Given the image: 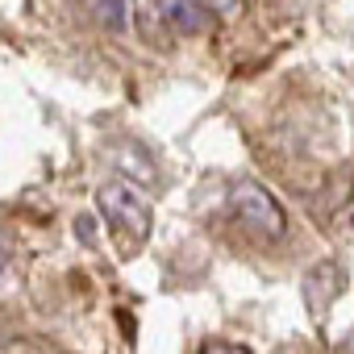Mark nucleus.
I'll use <instances>...</instances> for the list:
<instances>
[{
  "instance_id": "3",
  "label": "nucleus",
  "mask_w": 354,
  "mask_h": 354,
  "mask_svg": "<svg viewBox=\"0 0 354 354\" xmlns=\"http://www.w3.org/2000/svg\"><path fill=\"white\" fill-rule=\"evenodd\" d=\"M158 9H162V21L171 34H180V38H201V34H213L217 30V17L209 5H201V0H158Z\"/></svg>"
},
{
  "instance_id": "5",
  "label": "nucleus",
  "mask_w": 354,
  "mask_h": 354,
  "mask_svg": "<svg viewBox=\"0 0 354 354\" xmlns=\"http://www.w3.org/2000/svg\"><path fill=\"white\" fill-rule=\"evenodd\" d=\"M113 158H117L121 180H129V184H138V188H154V184H158V158H154V154H150L138 138L117 142Z\"/></svg>"
},
{
  "instance_id": "7",
  "label": "nucleus",
  "mask_w": 354,
  "mask_h": 354,
  "mask_svg": "<svg viewBox=\"0 0 354 354\" xmlns=\"http://www.w3.org/2000/svg\"><path fill=\"white\" fill-rule=\"evenodd\" d=\"M96 13L104 17L109 30H125V13H121V0H96Z\"/></svg>"
},
{
  "instance_id": "8",
  "label": "nucleus",
  "mask_w": 354,
  "mask_h": 354,
  "mask_svg": "<svg viewBox=\"0 0 354 354\" xmlns=\"http://www.w3.org/2000/svg\"><path fill=\"white\" fill-rule=\"evenodd\" d=\"M205 354H254V350H246V346H238V342H209Z\"/></svg>"
},
{
  "instance_id": "9",
  "label": "nucleus",
  "mask_w": 354,
  "mask_h": 354,
  "mask_svg": "<svg viewBox=\"0 0 354 354\" xmlns=\"http://www.w3.org/2000/svg\"><path fill=\"white\" fill-rule=\"evenodd\" d=\"M201 5H209L213 13H230V9L238 5V0H201Z\"/></svg>"
},
{
  "instance_id": "10",
  "label": "nucleus",
  "mask_w": 354,
  "mask_h": 354,
  "mask_svg": "<svg viewBox=\"0 0 354 354\" xmlns=\"http://www.w3.org/2000/svg\"><path fill=\"white\" fill-rule=\"evenodd\" d=\"M0 275H5V246H0Z\"/></svg>"
},
{
  "instance_id": "6",
  "label": "nucleus",
  "mask_w": 354,
  "mask_h": 354,
  "mask_svg": "<svg viewBox=\"0 0 354 354\" xmlns=\"http://www.w3.org/2000/svg\"><path fill=\"white\" fill-rule=\"evenodd\" d=\"M133 21H138V30H142L146 42H158V34H171L167 21H162L158 0H133Z\"/></svg>"
},
{
  "instance_id": "4",
  "label": "nucleus",
  "mask_w": 354,
  "mask_h": 354,
  "mask_svg": "<svg viewBox=\"0 0 354 354\" xmlns=\"http://www.w3.org/2000/svg\"><path fill=\"white\" fill-rule=\"evenodd\" d=\"M342 288H346V275H342V267H337L333 259L313 263L308 275H304V300H308V313H313V317H325L329 304L342 296Z\"/></svg>"
},
{
  "instance_id": "2",
  "label": "nucleus",
  "mask_w": 354,
  "mask_h": 354,
  "mask_svg": "<svg viewBox=\"0 0 354 354\" xmlns=\"http://www.w3.org/2000/svg\"><path fill=\"white\" fill-rule=\"evenodd\" d=\"M225 205H230V217H234L246 234H254V238H263V242H279V238L288 234V213H283V205H279L259 180H234Z\"/></svg>"
},
{
  "instance_id": "1",
  "label": "nucleus",
  "mask_w": 354,
  "mask_h": 354,
  "mask_svg": "<svg viewBox=\"0 0 354 354\" xmlns=\"http://www.w3.org/2000/svg\"><path fill=\"white\" fill-rule=\"evenodd\" d=\"M96 209L104 213V221L117 234V242H121L125 254H133V250L146 246V238L154 230V209L146 201V188H138L129 180H109L96 192Z\"/></svg>"
}]
</instances>
